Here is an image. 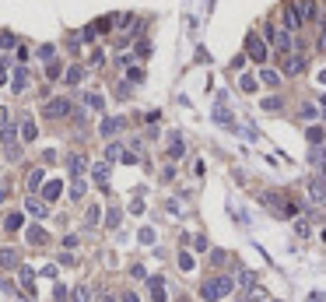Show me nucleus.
Here are the masks:
<instances>
[{
    "mask_svg": "<svg viewBox=\"0 0 326 302\" xmlns=\"http://www.w3.org/2000/svg\"><path fill=\"white\" fill-rule=\"evenodd\" d=\"M232 285H235V281H232L228 274H217V278H211V281L203 285V299H207V302H217V299H225V295L232 292Z\"/></svg>",
    "mask_w": 326,
    "mask_h": 302,
    "instance_id": "obj_1",
    "label": "nucleus"
},
{
    "mask_svg": "<svg viewBox=\"0 0 326 302\" xmlns=\"http://www.w3.org/2000/svg\"><path fill=\"white\" fill-rule=\"evenodd\" d=\"M42 113H46V119H63L70 116V99H49L42 105Z\"/></svg>",
    "mask_w": 326,
    "mask_h": 302,
    "instance_id": "obj_2",
    "label": "nucleus"
},
{
    "mask_svg": "<svg viewBox=\"0 0 326 302\" xmlns=\"http://www.w3.org/2000/svg\"><path fill=\"white\" fill-rule=\"evenodd\" d=\"M246 53H249V60H256V64H263V60H266V46H263V39H260L256 32L246 35Z\"/></svg>",
    "mask_w": 326,
    "mask_h": 302,
    "instance_id": "obj_3",
    "label": "nucleus"
},
{
    "mask_svg": "<svg viewBox=\"0 0 326 302\" xmlns=\"http://www.w3.org/2000/svg\"><path fill=\"white\" fill-rule=\"evenodd\" d=\"M0 144H4V151H7L11 158H18V155H21V144H18V130H14V127H4V130H0Z\"/></svg>",
    "mask_w": 326,
    "mask_h": 302,
    "instance_id": "obj_4",
    "label": "nucleus"
},
{
    "mask_svg": "<svg viewBox=\"0 0 326 302\" xmlns=\"http://www.w3.org/2000/svg\"><path fill=\"white\" fill-rule=\"evenodd\" d=\"M280 67H284V74H298V70H305V60H302V53L298 56L284 53V56H280Z\"/></svg>",
    "mask_w": 326,
    "mask_h": 302,
    "instance_id": "obj_5",
    "label": "nucleus"
},
{
    "mask_svg": "<svg viewBox=\"0 0 326 302\" xmlns=\"http://www.w3.org/2000/svg\"><path fill=\"white\" fill-rule=\"evenodd\" d=\"M309 197H312L316 204H326V179H323V176L309 179Z\"/></svg>",
    "mask_w": 326,
    "mask_h": 302,
    "instance_id": "obj_6",
    "label": "nucleus"
},
{
    "mask_svg": "<svg viewBox=\"0 0 326 302\" xmlns=\"http://www.w3.org/2000/svg\"><path fill=\"white\" fill-rule=\"evenodd\" d=\"M123 127H126V119H120V116H109V119H102V127H98V130H102V137H112V134H120Z\"/></svg>",
    "mask_w": 326,
    "mask_h": 302,
    "instance_id": "obj_7",
    "label": "nucleus"
},
{
    "mask_svg": "<svg viewBox=\"0 0 326 302\" xmlns=\"http://www.w3.org/2000/svg\"><path fill=\"white\" fill-rule=\"evenodd\" d=\"M214 123H221V127H228V130L235 127V116L228 113V105H225V102H217V105H214Z\"/></svg>",
    "mask_w": 326,
    "mask_h": 302,
    "instance_id": "obj_8",
    "label": "nucleus"
},
{
    "mask_svg": "<svg viewBox=\"0 0 326 302\" xmlns=\"http://www.w3.org/2000/svg\"><path fill=\"white\" fill-rule=\"evenodd\" d=\"M302 25V7L298 4H288L284 7V28H298Z\"/></svg>",
    "mask_w": 326,
    "mask_h": 302,
    "instance_id": "obj_9",
    "label": "nucleus"
},
{
    "mask_svg": "<svg viewBox=\"0 0 326 302\" xmlns=\"http://www.w3.org/2000/svg\"><path fill=\"white\" fill-rule=\"evenodd\" d=\"M18 278H21V292L32 299V295H35V278H32V270H28V267H18Z\"/></svg>",
    "mask_w": 326,
    "mask_h": 302,
    "instance_id": "obj_10",
    "label": "nucleus"
},
{
    "mask_svg": "<svg viewBox=\"0 0 326 302\" xmlns=\"http://www.w3.org/2000/svg\"><path fill=\"white\" fill-rule=\"evenodd\" d=\"M147 288H151V299L155 302H165V278H147Z\"/></svg>",
    "mask_w": 326,
    "mask_h": 302,
    "instance_id": "obj_11",
    "label": "nucleus"
},
{
    "mask_svg": "<svg viewBox=\"0 0 326 302\" xmlns=\"http://www.w3.org/2000/svg\"><path fill=\"white\" fill-rule=\"evenodd\" d=\"M260 84L277 88V84H280V74H277V70H270V67H263V70H260Z\"/></svg>",
    "mask_w": 326,
    "mask_h": 302,
    "instance_id": "obj_12",
    "label": "nucleus"
},
{
    "mask_svg": "<svg viewBox=\"0 0 326 302\" xmlns=\"http://www.w3.org/2000/svg\"><path fill=\"white\" fill-rule=\"evenodd\" d=\"M0 264H4V267H18V264H21V260H18V250L4 246V250H0Z\"/></svg>",
    "mask_w": 326,
    "mask_h": 302,
    "instance_id": "obj_13",
    "label": "nucleus"
},
{
    "mask_svg": "<svg viewBox=\"0 0 326 302\" xmlns=\"http://www.w3.org/2000/svg\"><path fill=\"white\" fill-rule=\"evenodd\" d=\"M84 105H88V109H95V113H102V109H106V99H102L98 92H88V95H84Z\"/></svg>",
    "mask_w": 326,
    "mask_h": 302,
    "instance_id": "obj_14",
    "label": "nucleus"
},
{
    "mask_svg": "<svg viewBox=\"0 0 326 302\" xmlns=\"http://www.w3.org/2000/svg\"><path fill=\"white\" fill-rule=\"evenodd\" d=\"M169 155H172V158H183V155H186V151H183V137H179V134H172V137H169Z\"/></svg>",
    "mask_w": 326,
    "mask_h": 302,
    "instance_id": "obj_15",
    "label": "nucleus"
},
{
    "mask_svg": "<svg viewBox=\"0 0 326 302\" xmlns=\"http://www.w3.org/2000/svg\"><path fill=\"white\" fill-rule=\"evenodd\" d=\"M25 84H28V70H25V67H18V70H14L11 88H14V92H25Z\"/></svg>",
    "mask_w": 326,
    "mask_h": 302,
    "instance_id": "obj_16",
    "label": "nucleus"
},
{
    "mask_svg": "<svg viewBox=\"0 0 326 302\" xmlns=\"http://www.w3.org/2000/svg\"><path fill=\"white\" fill-rule=\"evenodd\" d=\"M60 190H63V186L56 183V179H49V183H46V190H42V197H46V204H53L56 197H60Z\"/></svg>",
    "mask_w": 326,
    "mask_h": 302,
    "instance_id": "obj_17",
    "label": "nucleus"
},
{
    "mask_svg": "<svg viewBox=\"0 0 326 302\" xmlns=\"http://www.w3.org/2000/svg\"><path fill=\"white\" fill-rule=\"evenodd\" d=\"M67 165H70V176H81V172L88 169V162H84V155H70V162H67Z\"/></svg>",
    "mask_w": 326,
    "mask_h": 302,
    "instance_id": "obj_18",
    "label": "nucleus"
},
{
    "mask_svg": "<svg viewBox=\"0 0 326 302\" xmlns=\"http://www.w3.org/2000/svg\"><path fill=\"white\" fill-rule=\"evenodd\" d=\"M92 179H95V183L102 186V183H106V179H109V165H106V162H98L95 169H92Z\"/></svg>",
    "mask_w": 326,
    "mask_h": 302,
    "instance_id": "obj_19",
    "label": "nucleus"
},
{
    "mask_svg": "<svg viewBox=\"0 0 326 302\" xmlns=\"http://www.w3.org/2000/svg\"><path fill=\"white\" fill-rule=\"evenodd\" d=\"M63 78H67V84H81L84 81V67H67Z\"/></svg>",
    "mask_w": 326,
    "mask_h": 302,
    "instance_id": "obj_20",
    "label": "nucleus"
},
{
    "mask_svg": "<svg viewBox=\"0 0 326 302\" xmlns=\"http://www.w3.org/2000/svg\"><path fill=\"white\" fill-rule=\"evenodd\" d=\"M28 243H32V246H42V243H46V232H42L39 225H32V229H28Z\"/></svg>",
    "mask_w": 326,
    "mask_h": 302,
    "instance_id": "obj_21",
    "label": "nucleus"
},
{
    "mask_svg": "<svg viewBox=\"0 0 326 302\" xmlns=\"http://www.w3.org/2000/svg\"><path fill=\"white\" fill-rule=\"evenodd\" d=\"M21 225H25V218H21V215H7V218H4V229H7V232H18Z\"/></svg>",
    "mask_w": 326,
    "mask_h": 302,
    "instance_id": "obj_22",
    "label": "nucleus"
},
{
    "mask_svg": "<svg viewBox=\"0 0 326 302\" xmlns=\"http://www.w3.org/2000/svg\"><path fill=\"white\" fill-rule=\"evenodd\" d=\"M21 137H25V141H35V137H39V130H35L32 119H25V123H21Z\"/></svg>",
    "mask_w": 326,
    "mask_h": 302,
    "instance_id": "obj_23",
    "label": "nucleus"
},
{
    "mask_svg": "<svg viewBox=\"0 0 326 302\" xmlns=\"http://www.w3.org/2000/svg\"><path fill=\"white\" fill-rule=\"evenodd\" d=\"M42 179H46V172H42V169L28 172V190H39V186H42Z\"/></svg>",
    "mask_w": 326,
    "mask_h": 302,
    "instance_id": "obj_24",
    "label": "nucleus"
},
{
    "mask_svg": "<svg viewBox=\"0 0 326 302\" xmlns=\"http://www.w3.org/2000/svg\"><path fill=\"white\" fill-rule=\"evenodd\" d=\"M25 207L32 211L35 218H42V215H46V204H42V201H35V197H28V204H25Z\"/></svg>",
    "mask_w": 326,
    "mask_h": 302,
    "instance_id": "obj_25",
    "label": "nucleus"
},
{
    "mask_svg": "<svg viewBox=\"0 0 326 302\" xmlns=\"http://www.w3.org/2000/svg\"><path fill=\"white\" fill-rule=\"evenodd\" d=\"M84 190H88V186H84V179H78V176H74V186H70V197H74V201H81V197H84Z\"/></svg>",
    "mask_w": 326,
    "mask_h": 302,
    "instance_id": "obj_26",
    "label": "nucleus"
},
{
    "mask_svg": "<svg viewBox=\"0 0 326 302\" xmlns=\"http://www.w3.org/2000/svg\"><path fill=\"white\" fill-rule=\"evenodd\" d=\"M309 158H312V165H319V169H326V151H323L319 144L312 148V155H309Z\"/></svg>",
    "mask_w": 326,
    "mask_h": 302,
    "instance_id": "obj_27",
    "label": "nucleus"
},
{
    "mask_svg": "<svg viewBox=\"0 0 326 302\" xmlns=\"http://www.w3.org/2000/svg\"><path fill=\"white\" fill-rule=\"evenodd\" d=\"M298 7H302V14H309V18H316V11H319L316 0H298Z\"/></svg>",
    "mask_w": 326,
    "mask_h": 302,
    "instance_id": "obj_28",
    "label": "nucleus"
},
{
    "mask_svg": "<svg viewBox=\"0 0 326 302\" xmlns=\"http://www.w3.org/2000/svg\"><path fill=\"white\" fill-rule=\"evenodd\" d=\"M106 158H109V162H120V158H126V155H123L120 144H109V148H106Z\"/></svg>",
    "mask_w": 326,
    "mask_h": 302,
    "instance_id": "obj_29",
    "label": "nucleus"
},
{
    "mask_svg": "<svg viewBox=\"0 0 326 302\" xmlns=\"http://www.w3.org/2000/svg\"><path fill=\"white\" fill-rule=\"evenodd\" d=\"M263 109H274V113H277V109H280V95H266V99H263Z\"/></svg>",
    "mask_w": 326,
    "mask_h": 302,
    "instance_id": "obj_30",
    "label": "nucleus"
},
{
    "mask_svg": "<svg viewBox=\"0 0 326 302\" xmlns=\"http://www.w3.org/2000/svg\"><path fill=\"white\" fill-rule=\"evenodd\" d=\"M120 218H123V211H120V207H112V211H109V218H106V221H109V229H116V225H120Z\"/></svg>",
    "mask_w": 326,
    "mask_h": 302,
    "instance_id": "obj_31",
    "label": "nucleus"
},
{
    "mask_svg": "<svg viewBox=\"0 0 326 302\" xmlns=\"http://www.w3.org/2000/svg\"><path fill=\"white\" fill-rule=\"evenodd\" d=\"M126 78H130L133 84H140V81H144V70H140V67H130V70H126Z\"/></svg>",
    "mask_w": 326,
    "mask_h": 302,
    "instance_id": "obj_32",
    "label": "nucleus"
},
{
    "mask_svg": "<svg viewBox=\"0 0 326 302\" xmlns=\"http://www.w3.org/2000/svg\"><path fill=\"white\" fill-rule=\"evenodd\" d=\"M309 141H312V144H323V127H309Z\"/></svg>",
    "mask_w": 326,
    "mask_h": 302,
    "instance_id": "obj_33",
    "label": "nucleus"
},
{
    "mask_svg": "<svg viewBox=\"0 0 326 302\" xmlns=\"http://www.w3.org/2000/svg\"><path fill=\"white\" fill-rule=\"evenodd\" d=\"M39 56L49 64V60H56V50H53V46H39Z\"/></svg>",
    "mask_w": 326,
    "mask_h": 302,
    "instance_id": "obj_34",
    "label": "nucleus"
},
{
    "mask_svg": "<svg viewBox=\"0 0 326 302\" xmlns=\"http://www.w3.org/2000/svg\"><path fill=\"white\" fill-rule=\"evenodd\" d=\"M0 46H4V50H14V35H11V32H0Z\"/></svg>",
    "mask_w": 326,
    "mask_h": 302,
    "instance_id": "obj_35",
    "label": "nucleus"
},
{
    "mask_svg": "<svg viewBox=\"0 0 326 302\" xmlns=\"http://www.w3.org/2000/svg\"><path fill=\"white\" fill-rule=\"evenodd\" d=\"M179 267H183V270H193V256H189V253H179Z\"/></svg>",
    "mask_w": 326,
    "mask_h": 302,
    "instance_id": "obj_36",
    "label": "nucleus"
},
{
    "mask_svg": "<svg viewBox=\"0 0 326 302\" xmlns=\"http://www.w3.org/2000/svg\"><path fill=\"white\" fill-rule=\"evenodd\" d=\"M46 78L53 81V78H60V64H56V60H49V70H46Z\"/></svg>",
    "mask_w": 326,
    "mask_h": 302,
    "instance_id": "obj_37",
    "label": "nucleus"
},
{
    "mask_svg": "<svg viewBox=\"0 0 326 302\" xmlns=\"http://www.w3.org/2000/svg\"><path fill=\"white\" fill-rule=\"evenodd\" d=\"M98 215H102V211H98V207H92V211L84 215V221H88V225H98Z\"/></svg>",
    "mask_w": 326,
    "mask_h": 302,
    "instance_id": "obj_38",
    "label": "nucleus"
},
{
    "mask_svg": "<svg viewBox=\"0 0 326 302\" xmlns=\"http://www.w3.org/2000/svg\"><path fill=\"white\" fill-rule=\"evenodd\" d=\"M239 84H242V92H253V88H256L253 78H239Z\"/></svg>",
    "mask_w": 326,
    "mask_h": 302,
    "instance_id": "obj_39",
    "label": "nucleus"
},
{
    "mask_svg": "<svg viewBox=\"0 0 326 302\" xmlns=\"http://www.w3.org/2000/svg\"><path fill=\"white\" fill-rule=\"evenodd\" d=\"M74 302H88V288H74Z\"/></svg>",
    "mask_w": 326,
    "mask_h": 302,
    "instance_id": "obj_40",
    "label": "nucleus"
},
{
    "mask_svg": "<svg viewBox=\"0 0 326 302\" xmlns=\"http://www.w3.org/2000/svg\"><path fill=\"white\" fill-rule=\"evenodd\" d=\"M140 243H155V229H144L140 232Z\"/></svg>",
    "mask_w": 326,
    "mask_h": 302,
    "instance_id": "obj_41",
    "label": "nucleus"
},
{
    "mask_svg": "<svg viewBox=\"0 0 326 302\" xmlns=\"http://www.w3.org/2000/svg\"><path fill=\"white\" fill-rule=\"evenodd\" d=\"M319 50H326V25H323V32H319Z\"/></svg>",
    "mask_w": 326,
    "mask_h": 302,
    "instance_id": "obj_42",
    "label": "nucleus"
},
{
    "mask_svg": "<svg viewBox=\"0 0 326 302\" xmlns=\"http://www.w3.org/2000/svg\"><path fill=\"white\" fill-rule=\"evenodd\" d=\"M0 127H7V109L0 105Z\"/></svg>",
    "mask_w": 326,
    "mask_h": 302,
    "instance_id": "obj_43",
    "label": "nucleus"
},
{
    "mask_svg": "<svg viewBox=\"0 0 326 302\" xmlns=\"http://www.w3.org/2000/svg\"><path fill=\"white\" fill-rule=\"evenodd\" d=\"M316 78H319V84H326V67H323V70L316 74Z\"/></svg>",
    "mask_w": 326,
    "mask_h": 302,
    "instance_id": "obj_44",
    "label": "nucleus"
},
{
    "mask_svg": "<svg viewBox=\"0 0 326 302\" xmlns=\"http://www.w3.org/2000/svg\"><path fill=\"white\" fill-rule=\"evenodd\" d=\"M123 302H137V295H133V292H126V295H123Z\"/></svg>",
    "mask_w": 326,
    "mask_h": 302,
    "instance_id": "obj_45",
    "label": "nucleus"
},
{
    "mask_svg": "<svg viewBox=\"0 0 326 302\" xmlns=\"http://www.w3.org/2000/svg\"><path fill=\"white\" fill-rule=\"evenodd\" d=\"M319 105H323V109H326V95H323V99H319Z\"/></svg>",
    "mask_w": 326,
    "mask_h": 302,
    "instance_id": "obj_46",
    "label": "nucleus"
},
{
    "mask_svg": "<svg viewBox=\"0 0 326 302\" xmlns=\"http://www.w3.org/2000/svg\"><path fill=\"white\" fill-rule=\"evenodd\" d=\"M102 302H116V299H102Z\"/></svg>",
    "mask_w": 326,
    "mask_h": 302,
    "instance_id": "obj_47",
    "label": "nucleus"
},
{
    "mask_svg": "<svg viewBox=\"0 0 326 302\" xmlns=\"http://www.w3.org/2000/svg\"><path fill=\"white\" fill-rule=\"evenodd\" d=\"M0 201H4V190H0Z\"/></svg>",
    "mask_w": 326,
    "mask_h": 302,
    "instance_id": "obj_48",
    "label": "nucleus"
},
{
    "mask_svg": "<svg viewBox=\"0 0 326 302\" xmlns=\"http://www.w3.org/2000/svg\"><path fill=\"white\" fill-rule=\"evenodd\" d=\"M239 302H246V299H239Z\"/></svg>",
    "mask_w": 326,
    "mask_h": 302,
    "instance_id": "obj_49",
    "label": "nucleus"
}]
</instances>
